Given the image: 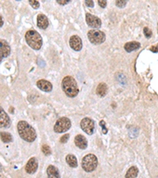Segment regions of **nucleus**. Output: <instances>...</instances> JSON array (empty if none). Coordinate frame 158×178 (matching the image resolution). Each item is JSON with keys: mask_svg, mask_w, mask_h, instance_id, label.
I'll return each instance as SVG.
<instances>
[{"mask_svg": "<svg viewBox=\"0 0 158 178\" xmlns=\"http://www.w3.org/2000/svg\"><path fill=\"white\" fill-rule=\"evenodd\" d=\"M71 0H56V2L60 5H67V3H69Z\"/></svg>", "mask_w": 158, "mask_h": 178, "instance_id": "30", "label": "nucleus"}, {"mask_svg": "<svg viewBox=\"0 0 158 178\" xmlns=\"http://www.w3.org/2000/svg\"><path fill=\"white\" fill-rule=\"evenodd\" d=\"M26 42L33 49L39 50L42 46L41 36L35 30H29L26 34Z\"/></svg>", "mask_w": 158, "mask_h": 178, "instance_id": "3", "label": "nucleus"}, {"mask_svg": "<svg viewBox=\"0 0 158 178\" xmlns=\"http://www.w3.org/2000/svg\"><path fill=\"white\" fill-rule=\"evenodd\" d=\"M18 1H19V0H18Z\"/></svg>", "mask_w": 158, "mask_h": 178, "instance_id": "38", "label": "nucleus"}, {"mask_svg": "<svg viewBox=\"0 0 158 178\" xmlns=\"http://www.w3.org/2000/svg\"><path fill=\"white\" fill-rule=\"evenodd\" d=\"M105 34L100 30H90L88 33L89 41L93 44H101L105 40Z\"/></svg>", "mask_w": 158, "mask_h": 178, "instance_id": "6", "label": "nucleus"}, {"mask_svg": "<svg viewBox=\"0 0 158 178\" xmlns=\"http://www.w3.org/2000/svg\"><path fill=\"white\" fill-rule=\"evenodd\" d=\"M0 138L3 142H10L13 141V137L11 134L6 131L0 132Z\"/></svg>", "mask_w": 158, "mask_h": 178, "instance_id": "20", "label": "nucleus"}, {"mask_svg": "<svg viewBox=\"0 0 158 178\" xmlns=\"http://www.w3.org/2000/svg\"><path fill=\"white\" fill-rule=\"evenodd\" d=\"M37 63H38V65H39L40 67H43L44 66H45V62L43 61V60L42 59H40V58H39V59H38Z\"/></svg>", "mask_w": 158, "mask_h": 178, "instance_id": "32", "label": "nucleus"}, {"mask_svg": "<svg viewBox=\"0 0 158 178\" xmlns=\"http://www.w3.org/2000/svg\"><path fill=\"white\" fill-rule=\"evenodd\" d=\"M36 86L39 88L40 89L44 91V92H50L52 89V85L51 83L49 82L48 81H46V80H39V81L36 82Z\"/></svg>", "mask_w": 158, "mask_h": 178, "instance_id": "13", "label": "nucleus"}, {"mask_svg": "<svg viewBox=\"0 0 158 178\" xmlns=\"http://www.w3.org/2000/svg\"><path fill=\"white\" fill-rule=\"evenodd\" d=\"M98 4L101 7L105 8L107 6V1L106 0H98Z\"/></svg>", "mask_w": 158, "mask_h": 178, "instance_id": "28", "label": "nucleus"}, {"mask_svg": "<svg viewBox=\"0 0 158 178\" xmlns=\"http://www.w3.org/2000/svg\"><path fill=\"white\" fill-rule=\"evenodd\" d=\"M108 93V86L105 83L101 82L98 85L97 88V94L100 97H104Z\"/></svg>", "mask_w": 158, "mask_h": 178, "instance_id": "17", "label": "nucleus"}, {"mask_svg": "<svg viewBox=\"0 0 158 178\" xmlns=\"http://www.w3.org/2000/svg\"><path fill=\"white\" fill-rule=\"evenodd\" d=\"M68 138H69V134H64V135L62 136L61 138H60V142H62V143H65V142H67Z\"/></svg>", "mask_w": 158, "mask_h": 178, "instance_id": "27", "label": "nucleus"}, {"mask_svg": "<svg viewBox=\"0 0 158 178\" xmlns=\"http://www.w3.org/2000/svg\"><path fill=\"white\" fill-rule=\"evenodd\" d=\"M18 131L20 137L26 142H32L36 138L35 129L26 121H19L18 124Z\"/></svg>", "mask_w": 158, "mask_h": 178, "instance_id": "1", "label": "nucleus"}, {"mask_svg": "<svg viewBox=\"0 0 158 178\" xmlns=\"http://www.w3.org/2000/svg\"><path fill=\"white\" fill-rule=\"evenodd\" d=\"M38 168V162L36 158H30L26 166V173L29 174H33L37 170Z\"/></svg>", "mask_w": 158, "mask_h": 178, "instance_id": "12", "label": "nucleus"}, {"mask_svg": "<svg viewBox=\"0 0 158 178\" xmlns=\"http://www.w3.org/2000/svg\"><path fill=\"white\" fill-rule=\"evenodd\" d=\"M62 88L64 93L70 97H76L79 93V89L75 79L71 76H67L62 81Z\"/></svg>", "mask_w": 158, "mask_h": 178, "instance_id": "2", "label": "nucleus"}, {"mask_svg": "<svg viewBox=\"0 0 158 178\" xmlns=\"http://www.w3.org/2000/svg\"><path fill=\"white\" fill-rule=\"evenodd\" d=\"M85 20H86V23L88 24V26H90V27L98 29L101 26V19L96 17V16L92 15L89 13H87L86 15H85Z\"/></svg>", "mask_w": 158, "mask_h": 178, "instance_id": "8", "label": "nucleus"}, {"mask_svg": "<svg viewBox=\"0 0 158 178\" xmlns=\"http://www.w3.org/2000/svg\"><path fill=\"white\" fill-rule=\"evenodd\" d=\"M81 127L85 133L88 134H93L95 131V124L93 122V120H91L90 118L85 117L81 121Z\"/></svg>", "mask_w": 158, "mask_h": 178, "instance_id": "7", "label": "nucleus"}, {"mask_svg": "<svg viewBox=\"0 0 158 178\" xmlns=\"http://www.w3.org/2000/svg\"><path fill=\"white\" fill-rule=\"evenodd\" d=\"M74 143L75 145L80 149H85L87 147V140L85 137L81 135V134H77V136L74 138Z\"/></svg>", "mask_w": 158, "mask_h": 178, "instance_id": "14", "label": "nucleus"}, {"mask_svg": "<svg viewBox=\"0 0 158 178\" xmlns=\"http://www.w3.org/2000/svg\"><path fill=\"white\" fill-rule=\"evenodd\" d=\"M42 152L43 153L44 155L47 156V155H50L51 153V148L47 145H43L42 146Z\"/></svg>", "mask_w": 158, "mask_h": 178, "instance_id": "22", "label": "nucleus"}, {"mask_svg": "<svg viewBox=\"0 0 158 178\" xmlns=\"http://www.w3.org/2000/svg\"><path fill=\"white\" fill-rule=\"evenodd\" d=\"M47 173L49 177H59L60 176L58 169L53 166H48L47 169Z\"/></svg>", "mask_w": 158, "mask_h": 178, "instance_id": "18", "label": "nucleus"}, {"mask_svg": "<svg viewBox=\"0 0 158 178\" xmlns=\"http://www.w3.org/2000/svg\"><path fill=\"white\" fill-rule=\"evenodd\" d=\"M157 33H158V25H157Z\"/></svg>", "mask_w": 158, "mask_h": 178, "instance_id": "36", "label": "nucleus"}, {"mask_svg": "<svg viewBox=\"0 0 158 178\" xmlns=\"http://www.w3.org/2000/svg\"><path fill=\"white\" fill-rule=\"evenodd\" d=\"M66 161H67V164L69 165L70 167L72 168H75L77 166V158L74 155H72V154H68L66 158Z\"/></svg>", "mask_w": 158, "mask_h": 178, "instance_id": "19", "label": "nucleus"}, {"mask_svg": "<svg viewBox=\"0 0 158 178\" xmlns=\"http://www.w3.org/2000/svg\"><path fill=\"white\" fill-rule=\"evenodd\" d=\"M48 20L44 14H39L37 16V26L41 30H45L48 26Z\"/></svg>", "mask_w": 158, "mask_h": 178, "instance_id": "15", "label": "nucleus"}, {"mask_svg": "<svg viewBox=\"0 0 158 178\" xmlns=\"http://www.w3.org/2000/svg\"><path fill=\"white\" fill-rule=\"evenodd\" d=\"M11 124L10 117L7 113L3 110L2 107L0 106V128H7Z\"/></svg>", "mask_w": 158, "mask_h": 178, "instance_id": "9", "label": "nucleus"}, {"mask_svg": "<svg viewBox=\"0 0 158 178\" xmlns=\"http://www.w3.org/2000/svg\"><path fill=\"white\" fill-rule=\"evenodd\" d=\"M138 174V169L135 166H132L127 171V173L125 175V177H136Z\"/></svg>", "mask_w": 158, "mask_h": 178, "instance_id": "21", "label": "nucleus"}, {"mask_svg": "<svg viewBox=\"0 0 158 178\" xmlns=\"http://www.w3.org/2000/svg\"><path fill=\"white\" fill-rule=\"evenodd\" d=\"M100 124H101V126H102L101 127H102V130H103V133L104 134H106L107 131H108V130H107V128L105 127V121H101V123H100Z\"/></svg>", "mask_w": 158, "mask_h": 178, "instance_id": "31", "label": "nucleus"}, {"mask_svg": "<svg viewBox=\"0 0 158 178\" xmlns=\"http://www.w3.org/2000/svg\"><path fill=\"white\" fill-rule=\"evenodd\" d=\"M2 166H1V164H0V172H2Z\"/></svg>", "mask_w": 158, "mask_h": 178, "instance_id": "35", "label": "nucleus"}, {"mask_svg": "<svg viewBox=\"0 0 158 178\" xmlns=\"http://www.w3.org/2000/svg\"><path fill=\"white\" fill-rule=\"evenodd\" d=\"M141 44L139 42L136 41H131L126 43L124 45V49L126 50L127 52H131V51H134V50L138 49L140 47Z\"/></svg>", "mask_w": 158, "mask_h": 178, "instance_id": "16", "label": "nucleus"}, {"mask_svg": "<svg viewBox=\"0 0 158 178\" xmlns=\"http://www.w3.org/2000/svg\"><path fill=\"white\" fill-rule=\"evenodd\" d=\"M144 35L146 36V37L147 38H150L152 37V32H151V30H150L149 28L147 27L144 28Z\"/></svg>", "mask_w": 158, "mask_h": 178, "instance_id": "25", "label": "nucleus"}, {"mask_svg": "<svg viewBox=\"0 0 158 178\" xmlns=\"http://www.w3.org/2000/svg\"><path fill=\"white\" fill-rule=\"evenodd\" d=\"M29 2L34 9H38L40 7V3L37 2V0H29Z\"/></svg>", "mask_w": 158, "mask_h": 178, "instance_id": "23", "label": "nucleus"}, {"mask_svg": "<svg viewBox=\"0 0 158 178\" xmlns=\"http://www.w3.org/2000/svg\"><path fill=\"white\" fill-rule=\"evenodd\" d=\"M85 5L89 7H93L94 2H93V0H85Z\"/></svg>", "mask_w": 158, "mask_h": 178, "instance_id": "29", "label": "nucleus"}, {"mask_svg": "<svg viewBox=\"0 0 158 178\" xmlns=\"http://www.w3.org/2000/svg\"><path fill=\"white\" fill-rule=\"evenodd\" d=\"M132 134H134V135H133V138L136 137L138 134V129L136 128V127H133V128L130 129V132H129V135L130 136V135H131Z\"/></svg>", "mask_w": 158, "mask_h": 178, "instance_id": "26", "label": "nucleus"}, {"mask_svg": "<svg viewBox=\"0 0 158 178\" xmlns=\"http://www.w3.org/2000/svg\"><path fill=\"white\" fill-rule=\"evenodd\" d=\"M125 1H126V2H127V0H125Z\"/></svg>", "mask_w": 158, "mask_h": 178, "instance_id": "37", "label": "nucleus"}, {"mask_svg": "<svg viewBox=\"0 0 158 178\" xmlns=\"http://www.w3.org/2000/svg\"><path fill=\"white\" fill-rule=\"evenodd\" d=\"M115 4H116V6H118V7L122 8L126 6V1H125V0H116Z\"/></svg>", "mask_w": 158, "mask_h": 178, "instance_id": "24", "label": "nucleus"}, {"mask_svg": "<svg viewBox=\"0 0 158 178\" xmlns=\"http://www.w3.org/2000/svg\"><path fill=\"white\" fill-rule=\"evenodd\" d=\"M150 51H152L153 52H158V44L150 47Z\"/></svg>", "mask_w": 158, "mask_h": 178, "instance_id": "33", "label": "nucleus"}, {"mask_svg": "<svg viewBox=\"0 0 158 178\" xmlns=\"http://www.w3.org/2000/svg\"><path fill=\"white\" fill-rule=\"evenodd\" d=\"M70 45L74 51H80L82 48V41L78 36H72L70 39Z\"/></svg>", "mask_w": 158, "mask_h": 178, "instance_id": "11", "label": "nucleus"}, {"mask_svg": "<svg viewBox=\"0 0 158 178\" xmlns=\"http://www.w3.org/2000/svg\"><path fill=\"white\" fill-rule=\"evenodd\" d=\"M70 127L71 122L69 119L67 117H62L55 123V126H54V131L56 133L66 132L70 128Z\"/></svg>", "mask_w": 158, "mask_h": 178, "instance_id": "5", "label": "nucleus"}, {"mask_svg": "<svg viewBox=\"0 0 158 178\" xmlns=\"http://www.w3.org/2000/svg\"><path fill=\"white\" fill-rule=\"evenodd\" d=\"M98 162L97 157L94 154H87L81 161V166L83 169L88 173H90L97 168Z\"/></svg>", "mask_w": 158, "mask_h": 178, "instance_id": "4", "label": "nucleus"}, {"mask_svg": "<svg viewBox=\"0 0 158 178\" xmlns=\"http://www.w3.org/2000/svg\"><path fill=\"white\" fill-rule=\"evenodd\" d=\"M10 54V47L7 42L3 40H0V63L3 58L8 57Z\"/></svg>", "mask_w": 158, "mask_h": 178, "instance_id": "10", "label": "nucleus"}, {"mask_svg": "<svg viewBox=\"0 0 158 178\" xmlns=\"http://www.w3.org/2000/svg\"><path fill=\"white\" fill-rule=\"evenodd\" d=\"M3 26V19H2V16L0 15V27H2Z\"/></svg>", "mask_w": 158, "mask_h": 178, "instance_id": "34", "label": "nucleus"}]
</instances>
